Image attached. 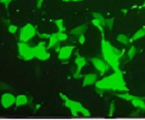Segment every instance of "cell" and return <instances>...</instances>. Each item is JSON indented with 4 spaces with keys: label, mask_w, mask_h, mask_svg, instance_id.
Listing matches in <instances>:
<instances>
[{
    "label": "cell",
    "mask_w": 145,
    "mask_h": 120,
    "mask_svg": "<svg viewBox=\"0 0 145 120\" xmlns=\"http://www.w3.org/2000/svg\"><path fill=\"white\" fill-rule=\"evenodd\" d=\"M11 0H2V2L4 3H5V4H8L11 2Z\"/></svg>",
    "instance_id": "1"
},
{
    "label": "cell",
    "mask_w": 145,
    "mask_h": 120,
    "mask_svg": "<svg viewBox=\"0 0 145 120\" xmlns=\"http://www.w3.org/2000/svg\"><path fill=\"white\" fill-rule=\"evenodd\" d=\"M65 1H70V0H65ZM74 1H79V0H74Z\"/></svg>",
    "instance_id": "2"
}]
</instances>
